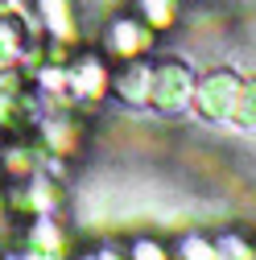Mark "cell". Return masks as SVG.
<instances>
[{"instance_id":"1","label":"cell","mask_w":256,"mask_h":260,"mask_svg":"<svg viewBox=\"0 0 256 260\" xmlns=\"http://www.w3.org/2000/svg\"><path fill=\"white\" fill-rule=\"evenodd\" d=\"M232 91H236V79H232L228 71L211 75V79L203 83V91H199V108H203V116H223V112L232 108Z\"/></svg>"},{"instance_id":"2","label":"cell","mask_w":256,"mask_h":260,"mask_svg":"<svg viewBox=\"0 0 256 260\" xmlns=\"http://www.w3.org/2000/svg\"><path fill=\"white\" fill-rule=\"evenodd\" d=\"M157 95H162L166 108H174L178 100H186V71L182 67H166L162 71V83H157Z\"/></svg>"},{"instance_id":"3","label":"cell","mask_w":256,"mask_h":260,"mask_svg":"<svg viewBox=\"0 0 256 260\" xmlns=\"http://www.w3.org/2000/svg\"><path fill=\"white\" fill-rule=\"evenodd\" d=\"M17 42H21V25L5 21V25H0V58H9L17 50Z\"/></svg>"},{"instance_id":"4","label":"cell","mask_w":256,"mask_h":260,"mask_svg":"<svg viewBox=\"0 0 256 260\" xmlns=\"http://www.w3.org/2000/svg\"><path fill=\"white\" fill-rule=\"evenodd\" d=\"M137 260H162V248H157V244H141L137 248Z\"/></svg>"}]
</instances>
